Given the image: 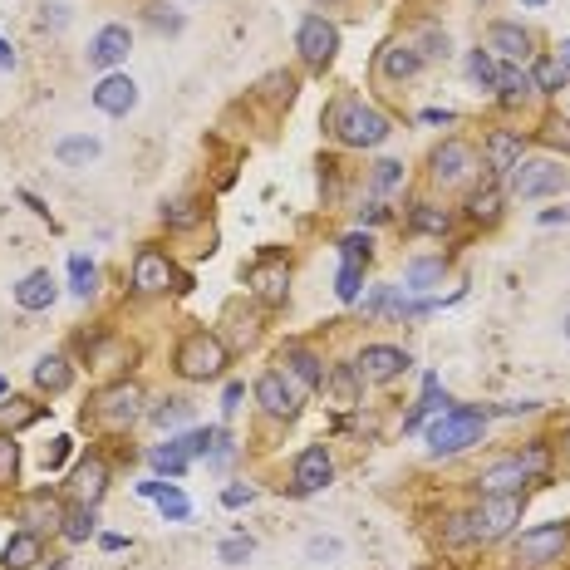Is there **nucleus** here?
<instances>
[{"label":"nucleus","mask_w":570,"mask_h":570,"mask_svg":"<svg viewBox=\"0 0 570 570\" xmlns=\"http://www.w3.org/2000/svg\"><path fill=\"white\" fill-rule=\"evenodd\" d=\"M521 507H526L521 492L482 497V507L453 516V526H448V546H467V541H502L516 521H521Z\"/></svg>","instance_id":"obj_1"},{"label":"nucleus","mask_w":570,"mask_h":570,"mask_svg":"<svg viewBox=\"0 0 570 570\" xmlns=\"http://www.w3.org/2000/svg\"><path fill=\"white\" fill-rule=\"evenodd\" d=\"M487 418H492V408H477V403H453V408H443V413L428 423V453L433 457L467 453L472 443H482Z\"/></svg>","instance_id":"obj_2"},{"label":"nucleus","mask_w":570,"mask_h":570,"mask_svg":"<svg viewBox=\"0 0 570 570\" xmlns=\"http://www.w3.org/2000/svg\"><path fill=\"white\" fill-rule=\"evenodd\" d=\"M330 133L340 138L344 148H379L394 128H389V118L379 114V109H369L364 99H335L330 104Z\"/></svg>","instance_id":"obj_3"},{"label":"nucleus","mask_w":570,"mask_h":570,"mask_svg":"<svg viewBox=\"0 0 570 570\" xmlns=\"http://www.w3.org/2000/svg\"><path fill=\"white\" fill-rule=\"evenodd\" d=\"M546 467H551V448L546 443H531L526 453L516 457H502V462H492L482 477H477V487H482V497H502V492H521L531 477H546Z\"/></svg>","instance_id":"obj_4"},{"label":"nucleus","mask_w":570,"mask_h":570,"mask_svg":"<svg viewBox=\"0 0 570 570\" xmlns=\"http://www.w3.org/2000/svg\"><path fill=\"white\" fill-rule=\"evenodd\" d=\"M177 374L182 379H192V384H207V379H222L227 374V344L217 340V335H207V330H192L187 340L177 344Z\"/></svg>","instance_id":"obj_5"},{"label":"nucleus","mask_w":570,"mask_h":570,"mask_svg":"<svg viewBox=\"0 0 570 570\" xmlns=\"http://www.w3.org/2000/svg\"><path fill=\"white\" fill-rule=\"evenodd\" d=\"M566 546H570V526H561V521H551V526H531V531L516 536L512 561L521 570H541V566H551V561H561Z\"/></svg>","instance_id":"obj_6"},{"label":"nucleus","mask_w":570,"mask_h":570,"mask_svg":"<svg viewBox=\"0 0 570 570\" xmlns=\"http://www.w3.org/2000/svg\"><path fill=\"white\" fill-rule=\"evenodd\" d=\"M507 177H512L516 197L531 202V197H551V192H561V187L570 182V168L566 163H556V158H521Z\"/></svg>","instance_id":"obj_7"},{"label":"nucleus","mask_w":570,"mask_h":570,"mask_svg":"<svg viewBox=\"0 0 570 570\" xmlns=\"http://www.w3.org/2000/svg\"><path fill=\"white\" fill-rule=\"evenodd\" d=\"M295 50H300V59H305L310 69H325L330 59L340 55V30H335L325 15H305L300 30H295Z\"/></svg>","instance_id":"obj_8"},{"label":"nucleus","mask_w":570,"mask_h":570,"mask_svg":"<svg viewBox=\"0 0 570 570\" xmlns=\"http://www.w3.org/2000/svg\"><path fill=\"white\" fill-rule=\"evenodd\" d=\"M428 163H433L428 172H433V182H438V187H457V182H467V177H472L477 153H472L462 138H448V143H438V148H433V158H428Z\"/></svg>","instance_id":"obj_9"},{"label":"nucleus","mask_w":570,"mask_h":570,"mask_svg":"<svg viewBox=\"0 0 570 570\" xmlns=\"http://www.w3.org/2000/svg\"><path fill=\"white\" fill-rule=\"evenodd\" d=\"M413 359L403 354L399 344H364V354H359V379L364 384H389V379H399L403 369H408Z\"/></svg>","instance_id":"obj_10"},{"label":"nucleus","mask_w":570,"mask_h":570,"mask_svg":"<svg viewBox=\"0 0 570 570\" xmlns=\"http://www.w3.org/2000/svg\"><path fill=\"white\" fill-rule=\"evenodd\" d=\"M335 482V462L325 448H305V453L295 457V467H290V487L300 492V497H310V492H325Z\"/></svg>","instance_id":"obj_11"},{"label":"nucleus","mask_w":570,"mask_h":570,"mask_svg":"<svg viewBox=\"0 0 570 570\" xmlns=\"http://www.w3.org/2000/svg\"><path fill=\"white\" fill-rule=\"evenodd\" d=\"M256 403H261V413H271V418H295V413H300V389L285 379L281 369H271V374L256 379Z\"/></svg>","instance_id":"obj_12"},{"label":"nucleus","mask_w":570,"mask_h":570,"mask_svg":"<svg viewBox=\"0 0 570 570\" xmlns=\"http://www.w3.org/2000/svg\"><path fill=\"white\" fill-rule=\"evenodd\" d=\"M138 413H143V389H138V384H128V379L99 394V418H104L109 428H128Z\"/></svg>","instance_id":"obj_13"},{"label":"nucleus","mask_w":570,"mask_h":570,"mask_svg":"<svg viewBox=\"0 0 570 570\" xmlns=\"http://www.w3.org/2000/svg\"><path fill=\"white\" fill-rule=\"evenodd\" d=\"M281 374L295 384V389H305V394H315V389H325V364H320V354L315 349H305V344H290L281 354Z\"/></svg>","instance_id":"obj_14"},{"label":"nucleus","mask_w":570,"mask_h":570,"mask_svg":"<svg viewBox=\"0 0 570 570\" xmlns=\"http://www.w3.org/2000/svg\"><path fill=\"white\" fill-rule=\"evenodd\" d=\"M172 285V266L163 251H153V246H143L138 256H133V290L138 295H163Z\"/></svg>","instance_id":"obj_15"},{"label":"nucleus","mask_w":570,"mask_h":570,"mask_svg":"<svg viewBox=\"0 0 570 570\" xmlns=\"http://www.w3.org/2000/svg\"><path fill=\"white\" fill-rule=\"evenodd\" d=\"M128 50H133V30H128V25H104V30L89 40V64H94V69H114V64L128 59Z\"/></svg>","instance_id":"obj_16"},{"label":"nucleus","mask_w":570,"mask_h":570,"mask_svg":"<svg viewBox=\"0 0 570 570\" xmlns=\"http://www.w3.org/2000/svg\"><path fill=\"white\" fill-rule=\"evenodd\" d=\"M94 109H99V114H114V118L133 114V109H138V84H133L128 74H109V79L94 89Z\"/></svg>","instance_id":"obj_17"},{"label":"nucleus","mask_w":570,"mask_h":570,"mask_svg":"<svg viewBox=\"0 0 570 570\" xmlns=\"http://www.w3.org/2000/svg\"><path fill=\"white\" fill-rule=\"evenodd\" d=\"M487 55L492 59H507V64H521V59H531V35L512 25V20H497L492 30H487Z\"/></svg>","instance_id":"obj_18"},{"label":"nucleus","mask_w":570,"mask_h":570,"mask_svg":"<svg viewBox=\"0 0 570 570\" xmlns=\"http://www.w3.org/2000/svg\"><path fill=\"white\" fill-rule=\"evenodd\" d=\"M521 153H526V143H521V133H512V128H497V133L487 138V148H482L487 168L497 172V177H507V172L521 163Z\"/></svg>","instance_id":"obj_19"},{"label":"nucleus","mask_w":570,"mask_h":570,"mask_svg":"<svg viewBox=\"0 0 570 570\" xmlns=\"http://www.w3.org/2000/svg\"><path fill=\"white\" fill-rule=\"evenodd\" d=\"M55 300H59V281L50 271H30L25 281L15 285V305L20 310H50Z\"/></svg>","instance_id":"obj_20"},{"label":"nucleus","mask_w":570,"mask_h":570,"mask_svg":"<svg viewBox=\"0 0 570 570\" xmlns=\"http://www.w3.org/2000/svg\"><path fill=\"white\" fill-rule=\"evenodd\" d=\"M423 69V55H418V45H389V50H379V74L389 79V84H403V79H413Z\"/></svg>","instance_id":"obj_21"},{"label":"nucleus","mask_w":570,"mask_h":570,"mask_svg":"<svg viewBox=\"0 0 570 570\" xmlns=\"http://www.w3.org/2000/svg\"><path fill=\"white\" fill-rule=\"evenodd\" d=\"M40 556H45L40 531H15V536L5 541V551H0V566H5V570H30Z\"/></svg>","instance_id":"obj_22"},{"label":"nucleus","mask_w":570,"mask_h":570,"mask_svg":"<svg viewBox=\"0 0 570 570\" xmlns=\"http://www.w3.org/2000/svg\"><path fill=\"white\" fill-rule=\"evenodd\" d=\"M251 290H256L266 305H281L285 295H290V271L276 266V261H266V266H256V271H251Z\"/></svg>","instance_id":"obj_23"},{"label":"nucleus","mask_w":570,"mask_h":570,"mask_svg":"<svg viewBox=\"0 0 570 570\" xmlns=\"http://www.w3.org/2000/svg\"><path fill=\"white\" fill-rule=\"evenodd\" d=\"M104 487H109V467H104L99 457H84L79 472H74V492H79V502L94 507V502L104 497Z\"/></svg>","instance_id":"obj_24"},{"label":"nucleus","mask_w":570,"mask_h":570,"mask_svg":"<svg viewBox=\"0 0 570 570\" xmlns=\"http://www.w3.org/2000/svg\"><path fill=\"white\" fill-rule=\"evenodd\" d=\"M138 492H143V497H153V502L163 507L168 521H187V516H192V502H187L172 482H138Z\"/></svg>","instance_id":"obj_25"},{"label":"nucleus","mask_w":570,"mask_h":570,"mask_svg":"<svg viewBox=\"0 0 570 570\" xmlns=\"http://www.w3.org/2000/svg\"><path fill=\"white\" fill-rule=\"evenodd\" d=\"M325 384H330V399L340 403V408H354V403H359V389H364V379H359L354 364H335V369L325 374Z\"/></svg>","instance_id":"obj_26"},{"label":"nucleus","mask_w":570,"mask_h":570,"mask_svg":"<svg viewBox=\"0 0 570 570\" xmlns=\"http://www.w3.org/2000/svg\"><path fill=\"white\" fill-rule=\"evenodd\" d=\"M20 521H30V531H40V526H59V521H64V507H59L50 492H30L25 507H20Z\"/></svg>","instance_id":"obj_27"},{"label":"nucleus","mask_w":570,"mask_h":570,"mask_svg":"<svg viewBox=\"0 0 570 570\" xmlns=\"http://www.w3.org/2000/svg\"><path fill=\"white\" fill-rule=\"evenodd\" d=\"M443 261L438 256H418V261H408L403 266V290H433V285H443Z\"/></svg>","instance_id":"obj_28"},{"label":"nucleus","mask_w":570,"mask_h":570,"mask_svg":"<svg viewBox=\"0 0 570 570\" xmlns=\"http://www.w3.org/2000/svg\"><path fill=\"white\" fill-rule=\"evenodd\" d=\"M413 231L448 236V231H453V212H448V207H433V202H418V207H413Z\"/></svg>","instance_id":"obj_29"},{"label":"nucleus","mask_w":570,"mask_h":570,"mask_svg":"<svg viewBox=\"0 0 570 570\" xmlns=\"http://www.w3.org/2000/svg\"><path fill=\"white\" fill-rule=\"evenodd\" d=\"M69 379H74V374H69V364H64L59 354H45V359L35 364V384H40V389H50V394H64V389H69Z\"/></svg>","instance_id":"obj_30"},{"label":"nucleus","mask_w":570,"mask_h":570,"mask_svg":"<svg viewBox=\"0 0 570 570\" xmlns=\"http://www.w3.org/2000/svg\"><path fill=\"white\" fill-rule=\"evenodd\" d=\"M55 158L64 163V168H84V163L99 158V143H94V138H59Z\"/></svg>","instance_id":"obj_31"},{"label":"nucleus","mask_w":570,"mask_h":570,"mask_svg":"<svg viewBox=\"0 0 570 570\" xmlns=\"http://www.w3.org/2000/svg\"><path fill=\"white\" fill-rule=\"evenodd\" d=\"M69 281H74L69 290H74L79 300H89V295L99 290V266H94L89 256H69Z\"/></svg>","instance_id":"obj_32"},{"label":"nucleus","mask_w":570,"mask_h":570,"mask_svg":"<svg viewBox=\"0 0 570 570\" xmlns=\"http://www.w3.org/2000/svg\"><path fill=\"white\" fill-rule=\"evenodd\" d=\"M153 467H158V472H168V477H182V472H187V462H192V453H187V448H182V438H172V443H163V448H153Z\"/></svg>","instance_id":"obj_33"},{"label":"nucleus","mask_w":570,"mask_h":570,"mask_svg":"<svg viewBox=\"0 0 570 570\" xmlns=\"http://www.w3.org/2000/svg\"><path fill=\"white\" fill-rule=\"evenodd\" d=\"M570 69L561 59H536V69H531V84L541 89V94H556V89H566Z\"/></svg>","instance_id":"obj_34"},{"label":"nucleus","mask_w":570,"mask_h":570,"mask_svg":"<svg viewBox=\"0 0 570 570\" xmlns=\"http://www.w3.org/2000/svg\"><path fill=\"white\" fill-rule=\"evenodd\" d=\"M163 222H168L172 231L197 227V222H202V202H197V197H177V202H168V207H163Z\"/></svg>","instance_id":"obj_35"},{"label":"nucleus","mask_w":570,"mask_h":570,"mask_svg":"<svg viewBox=\"0 0 570 570\" xmlns=\"http://www.w3.org/2000/svg\"><path fill=\"white\" fill-rule=\"evenodd\" d=\"M467 217H472V222H497V217H502V192H497V187L472 192V197H467Z\"/></svg>","instance_id":"obj_36"},{"label":"nucleus","mask_w":570,"mask_h":570,"mask_svg":"<svg viewBox=\"0 0 570 570\" xmlns=\"http://www.w3.org/2000/svg\"><path fill=\"white\" fill-rule=\"evenodd\" d=\"M148 418L158 423V428H182V423H192V403L187 399H163L148 408Z\"/></svg>","instance_id":"obj_37"},{"label":"nucleus","mask_w":570,"mask_h":570,"mask_svg":"<svg viewBox=\"0 0 570 570\" xmlns=\"http://www.w3.org/2000/svg\"><path fill=\"white\" fill-rule=\"evenodd\" d=\"M143 20H148L158 35H182V25H187L177 10H168V5H163V0H148V5H143Z\"/></svg>","instance_id":"obj_38"},{"label":"nucleus","mask_w":570,"mask_h":570,"mask_svg":"<svg viewBox=\"0 0 570 570\" xmlns=\"http://www.w3.org/2000/svg\"><path fill=\"white\" fill-rule=\"evenodd\" d=\"M467 74H472V84H482V89H497V84H502V69H497V59L487 55V50H472V55H467Z\"/></svg>","instance_id":"obj_39"},{"label":"nucleus","mask_w":570,"mask_h":570,"mask_svg":"<svg viewBox=\"0 0 570 570\" xmlns=\"http://www.w3.org/2000/svg\"><path fill=\"white\" fill-rule=\"evenodd\" d=\"M59 531H64V541H89V536H94V507H74V512H64Z\"/></svg>","instance_id":"obj_40"},{"label":"nucleus","mask_w":570,"mask_h":570,"mask_svg":"<svg viewBox=\"0 0 570 570\" xmlns=\"http://www.w3.org/2000/svg\"><path fill=\"white\" fill-rule=\"evenodd\" d=\"M497 89H502V104L512 109V104H521L536 84H531V74H521V69H502V84H497Z\"/></svg>","instance_id":"obj_41"},{"label":"nucleus","mask_w":570,"mask_h":570,"mask_svg":"<svg viewBox=\"0 0 570 570\" xmlns=\"http://www.w3.org/2000/svg\"><path fill=\"white\" fill-rule=\"evenodd\" d=\"M35 418H40V408H30L25 399L0 403V428H5V433H15V428H25V423H35Z\"/></svg>","instance_id":"obj_42"},{"label":"nucleus","mask_w":570,"mask_h":570,"mask_svg":"<svg viewBox=\"0 0 570 570\" xmlns=\"http://www.w3.org/2000/svg\"><path fill=\"white\" fill-rule=\"evenodd\" d=\"M256 556V541L251 536H227L222 546H217V561L222 566H241V561H251Z\"/></svg>","instance_id":"obj_43"},{"label":"nucleus","mask_w":570,"mask_h":570,"mask_svg":"<svg viewBox=\"0 0 570 570\" xmlns=\"http://www.w3.org/2000/svg\"><path fill=\"white\" fill-rule=\"evenodd\" d=\"M15 472H20V448H15V433H5V428H0V487H10V482H15Z\"/></svg>","instance_id":"obj_44"},{"label":"nucleus","mask_w":570,"mask_h":570,"mask_svg":"<svg viewBox=\"0 0 570 570\" xmlns=\"http://www.w3.org/2000/svg\"><path fill=\"white\" fill-rule=\"evenodd\" d=\"M359 285H364V266L359 261H344L340 276H335V295L340 300H359Z\"/></svg>","instance_id":"obj_45"},{"label":"nucleus","mask_w":570,"mask_h":570,"mask_svg":"<svg viewBox=\"0 0 570 570\" xmlns=\"http://www.w3.org/2000/svg\"><path fill=\"white\" fill-rule=\"evenodd\" d=\"M340 251H344V261H359V266H364V261L374 256V241H369L364 231H349V236L340 241Z\"/></svg>","instance_id":"obj_46"},{"label":"nucleus","mask_w":570,"mask_h":570,"mask_svg":"<svg viewBox=\"0 0 570 570\" xmlns=\"http://www.w3.org/2000/svg\"><path fill=\"white\" fill-rule=\"evenodd\" d=\"M399 177H403V163H399V158H384V163H374V187H379V192H389Z\"/></svg>","instance_id":"obj_47"},{"label":"nucleus","mask_w":570,"mask_h":570,"mask_svg":"<svg viewBox=\"0 0 570 570\" xmlns=\"http://www.w3.org/2000/svg\"><path fill=\"white\" fill-rule=\"evenodd\" d=\"M418 40L428 45V50H423V59H448V35H438L433 25H423V30H418Z\"/></svg>","instance_id":"obj_48"},{"label":"nucleus","mask_w":570,"mask_h":570,"mask_svg":"<svg viewBox=\"0 0 570 570\" xmlns=\"http://www.w3.org/2000/svg\"><path fill=\"white\" fill-rule=\"evenodd\" d=\"M305 556H310V561H330V556H340V541H335V536H315V541L305 546Z\"/></svg>","instance_id":"obj_49"},{"label":"nucleus","mask_w":570,"mask_h":570,"mask_svg":"<svg viewBox=\"0 0 570 570\" xmlns=\"http://www.w3.org/2000/svg\"><path fill=\"white\" fill-rule=\"evenodd\" d=\"M222 502H227V507H246V502H256V487H241V482H236V487L222 492Z\"/></svg>","instance_id":"obj_50"},{"label":"nucleus","mask_w":570,"mask_h":570,"mask_svg":"<svg viewBox=\"0 0 570 570\" xmlns=\"http://www.w3.org/2000/svg\"><path fill=\"white\" fill-rule=\"evenodd\" d=\"M246 399V384H227V394H222V413H236Z\"/></svg>","instance_id":"obj_51"},{"label":"nucleus","mask_w":570,"mask_h":570,"mask_svg":"<svg viewBox=\"0 0 570 570\" xmlns=\"http://www.w3.org/2000/svg\"><path fill=\"white\" fill-rule=\"evenodd\" d=\"M556 222H570V207H561V212H541V227H556Z\"/></svg>","instance_id":"obj_52"},{"label":"nucleus","mask_w":570,"mask_h":570,"mask_svg":"<svg viewBox=\"0 0 570 570\" xmlns=\"http://www.w3.org/2000/svg\"><path fill=\"white\" fill-rule=\"evenodd\" d=\"M10 64H15V50H10V45L0 40V69H10Z\"/></svg>","instance_id":"obj_53"},{"label":"nucleus","mask_w":570,"mask_h":570,"mask_svg":"<svg viewBox=\"0 0 570 570\" xmlns=\"http://www.w3.org/2000/svg\"><path fill=\"white\" fill-rule=\"evenodd\" d=\"M561 64L570 69V40H561Z\"/></svg>","instance_id":"obj_54"},{"label":"nucleus","mask_w":570,"mask_h":570,"mask_svg":"<svg viewBox=\"0 0 570 570\" xmlns=\"http://www.w3.org/2000/svg\"><path fill=\"white\" fill-rule=\"evenodd\" d=\"M315 5H340V0H315Z\"/></svg>","instance_id":"obj_55"},{"label":"nucleus","mask_w":570,"mask_h":570,"mask_svg":"<svg viewBox=\"0 0 570 570\" xmlns=\"http://www.w3.org/2000/svg\"><path fill=\"white\" fill-rule=\"evenodd\" d=\"M566 453H570V428H566Z\"/></svg>","instance_id":"obj_56"},{"label":"nucleus","mask_w":570,"mask_h":570,"mask_svg":"<svg viewBox=\"0 0 570 570\" xmlns=\"http://www.w3.org/2000/svg\"><path fill=\"white\" fill-rule=\"evenodd\" d=\"M566 340H570V315H566Z\"/></svg>","instance_id":"obj_57"},{"label":"nucleus","mask_w":570,"mask_h":570,"mask_svg":"<svg viewBox=\"0 0 570 570\" xmlns=\"http://www.w3.org/2000/svg\"><path fill=\"white\" fill-rule=\"evenodd\" d=\"M526 5H541V0H526Z\"/></svg>","instance_id":"obj_58"},{"label":"nucleus","mask_w":570,"mask_h":570,"mask_svg":"<svg viewBox=\"0 0 570 570\" xmlns=\"http://www.w3.org/2000/svg\"><path fill=\"white\" fill-rule=\"evenodd\" d=\"M50 570H59V561H55V566H50Z\"/></svg>","instance_id":"obj_59"}]
</instances>
